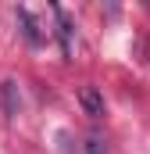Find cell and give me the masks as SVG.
<instances>
[{
	"instance_id": "1",
	"label": "cell",
	"mask_w": 150,
	"mask_h": 154,
	"mask_svg": "<svg viewBox=\"0 0 150 154\" xmlns=\"http://www.w3.org/2000/svg\"><path fill=\"white\" fill-rule=\"evenodd\" d=\"M79 104H82V111L89 118L104 115V93H100L97 86H82V90H79Z\"/></svg>"
},
{
	"instance_id": "2",
	"label": "cell",
	"mask_w": 150,
	"mask_h": 154,
	"mask_svg": "<svg viewBox=\"0 0 150 154\" xmlns=\"http://www.w3.org/2000/svg\"><path fill=\"white\" fill-rule=\"evenodd\" d=\"M54 18H57L61 54H64V61H68V57H72V18H68V11H64V7H54Z\"/></svg>"
},
{
	"instance_id": "3",
	"label": "cell",
	"mask_w": 150,
	"mask_h": 154,
	"mask_svg": "<svg viewBox=\"0 0 150 154\" xmlns=\"http://www.w3.org/2000/svg\"><path fill=\"white\" fill-rule=\"evenodd\" d=\"M18 25H22V32H25V39L32 43V47H39L43 43V36H39V25H36V18L25 11V7H18Z\"/></svg>"
},
{
	"instance_id": "4",
	"label": "cell",
	"mask_w": 150,
	"mask_h": 154,
	"mask_svg": "<svg viewBox=\"0 0 150 154\" xmlns=\"http://www.w3.org/2000/svg\"><path fill=\"white\" fill-rule=\"evenodd\" d=\"M82 147H86V154H107V147H104V140H100V136H86V143H82Z\"/></svg>"
},
{
	"instance_id": "5",
	"label": "cell",
	"mask_w": 150,
	"mask_h": 154,
	"mask_svg": "<svg viewBox=\"0 0 150 154\" xmlns=\"http://www.w3.org/2000/svg\"><path fill=\"white\" fill-rule=\"evenodd\" d=\"M4 97H7V111L14 115V82H11V79L4 82Z\"/></svg>"
}]
</instances>
